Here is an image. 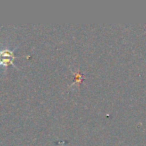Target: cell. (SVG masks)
Instances as JSON below:
<instances>
[{
  "mask_svg": "<svg viewBox=\"0 0 146 146\" xmlns=\"http://www.w3.org/2000/svg\"><path fill=\"white\" fill-rule=\"evenodd\" d=\"M16 58L15 51L10 46L0 47V68L1 67H8L9 65L15 66L14 60Z\"/></svg>",
  "mask_w": 146,
  "mask_h": 146,
  "instance_id": "6da1fadb",
  "label": "cell"
}]
</instances>
